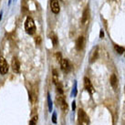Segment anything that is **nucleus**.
<instances>
[{
    "label": "nucleus",
    "instance_id": "obj_1",
    "mask_svg": "<svg viewBox=\"0 0 125 125\" xmlns=\"http://www.w3.org/2000/svg\"><path fill=\"white\" fill-rule=\"evenodd\" d=\"M25 29H26L27 33L29 35H33L36 31V26L35 23H34V20L29 17L27 18V20L25 22Z\"/></svg>",
    "mask_w": 125,
    "mask_h": 125
},
{
    "label": "nucleus",
    "instance_id": "obj_2",
    "mask_svg": "<svg viewBox=\"0 0 125 125\" xmlns=\"http://www.w3.org/2000/svg\"><path fill=\"white\" fill-rule=\"evenodd\" d=\"M8 71V64L3 57H0V74L5 75Z\"/></svg>",
    "mask_w": 125,
    "mask_h": 125
},
{
    "label": "nucleus",
    "instance_id": "obj_3",
    "mask_svg": "<svg viewBox=\"0 0 125 125\" xmlns=\"http://www.w3.org/2000/svg\"><path fill=\"white\" fill-rule=\"evenodd\" d=\"M57 102H58V105L63 111H66L68 110V104H67L66 101L64 100V98L62 96H59L57 98Z\"/></svg>",
    "mask_w": 125,
    "mask_h": 125
},
{
    "label": "nucleus",
    "instance_id": "obj_4",
    "mask_svg": "<svg viewBox=\"0 0 125 125\" xmlns=\"http://www.w3.org/2000/svg\"><path fill=\"white\" fill-rule=\"evenodd\" d=\"M60 67H61V70L64 71V72H69L70 70V61L67 59H62L61 61H60Z\"/></svg>",
    "mask_w": 125,
    "mask_h": 125
},
{
    "label": "nucleus",
    "instance_id": "obj_5",
    "mask_svg": "<svg viewBox=\"0 0 125 125\" xmlns=\"http://www.w3.org/2000/svg\"><path fill=\"white\" fill-rule=\"evenodd\" d=\"M84 87L87 90L88 92H90V94L94 93V88H93V86H92L91 82H90V79H88L87 77L84 78Z\"/></svg>",
    "mask_w": 125,
    "mask_h": 125
},
{
    "label": "nucleus",
    "instance_id": "obj_6",
    "mask_svg": "<svg viewBox=\"0 0 125 125\" xmlns=\"http://www.w3.org/2000/svg\"><path fill=\"white\" fill-rule=\"evenodd\" d=\"M50 6H51V11L54 14H59L60 8L58 0H50Z\"/></svg>",
    "mask_w": 125,
    "mask_h": 125
},
{
    "label": "nucleus",
    "instance_id": "obj_7",
    "mask_svg": "<svg viewBox=\"0 0 125 125\" xmlns=\"http://www.w3.org/2000/svg\"><path fill=\"white\" fill-rule=\"evenodd\" d=\"M79 120L80 123H89V117L83 110L79 111Z\"/></svg>",
    "mask_w": 125,
    "mask_h": 125
},
{
    "label": "nucleus",
    "instance_id": "obj_8",
    "mask_svg": "<svg viewBox=\"0 0 125 125\" xmlns=\"http://www.w3.org/2000/svg\"><path fill=\"white\" fill-rule=\"evenodd\" d=\"M84 45H85V38H84V37H80L76 41L77 50H79V51L81 50L84 48Z\"/></svg>",
    "mask_w": 125,
    "mask_h": 125
},
{
    "label": "nucleus",
    "instance_id": "obj_9",
    "mask_svg": "<svg viewBox=\"0 0 125 125\" xmlns=\"http://www.w3.org/2000/svg\"><path fill=\"white\" fill-rule=\"evenodd\" d=\"M12 70L17 73H18L20 71V64H19V61L17 59H15V58L12 60Z\"/></svg>",
    "mask_w": 125,
    "mask_h": 125
},
{
    "label": "nucleus",
    "instance_id": "obj_10",
    "mask_svg": "<svg viewBox=\"0 0 125 125\" xmlns=\"http://www.w3.org/2000/svg\"><path fill=\"white\" fill-rule=\"evenodd\" d=\"M89 14H90V11H89V7H87V8L83 11V15H82V24H86V23H87L88 19H89Z\"/></svg>",
    "mask_w": 125,
    "mask_h": 125
},
{
    "label": "nucleus",
    "instance_id": "obj_11",
    "mask_svg": "<svg viewBox=\"0 0 125 125\" xmlns=\"http://www.w3.org/2000/svg\"><path fill=\"white\" fill-rule=\"evenodd\" d=\"M111 84L113 89H116L118 86V80H117V77L115 76L114 74H112L111 77Z\"/></svg>",
    "mask_w": 125,
    "mask_h": 125
},
{
    "label": "nucleus",
    "instance_id": "obj_12",
    "mask_svg": "<svg viewBox=\"0 0 125 125\" xmlns=\"http://www.w3.org/2000/svg\"><path fill=\"white\" fill-rule=\"evenodd\" d=\"M52 80H53V82H54L55 84L59 83V74H58V72H57V70H53Z\"/></svg>",
    "mask_w": 125,
    "mask_h": 125
},
{
    "label": "nucleus",
    "instance_id": "obj_13",
    "mask_svg": "<svg viewBox=\"0 0 125 125\" xmlns=\"http://www.w3.org/2000/svg\"><path fill=\"white\" fill-rule=\"evenodd\" d=\"M114 49H115V50L119 53V54H122V53L125 51L124 48H122V47H121V46H118V45H114Z\"/></svg>",
    "mask_w": 125,
    "mask_h": 125
},
{
    "label": "nucleus",
    "instance_id": "obj_14",
    "mask_svg": "<svg viewBox=\"0 0 125 125\" xmlns=\"http://www.w3.org/2000/svg\"><path fill=\"white\" fill-rule=\"evenodd\" d=\"M97 58H98V51H97V49H96V50L93 51L92 54H91V57H90V62H93L94 60L97 59Z\"/></svg>",
    "mask_w": 125,
    "mask_h": 125
},
{
    "label": "nucleus",
    "instance_id": "obj_15",
    "mask_svg": "<svg viewBox=\"0 0 125 125\" xmlns=\"http://www.w3.org/2000/svg\"><path fill=\"white\" fill-rule=\"evenodd\" d=\"M50 38H51V40H52L53 46H54V47H56V46L58 45V38H57V36L52 35V37H51Z\"/></svg>",
    "mask_w": 125,
    "mask_h": 125
},
{
    "label": "nucleus",
    "instance_id": "obj_16",
    "mask_svg": "<svg viewBox=\"0 0 125 125\" xmlns=\"http://www.w3.org/2000/svg\"><path fill=\"white\" fill-rule=\"evenodd\" d=\"M37 122H38V116H34V117L30 120L29 125H36L37 124Z\"/></svg>",
    "mask_w": 125,
    "mask_h": 125
},
{
    "label": "nucleus",
    "instance_id": "obj_17",
    "mask_svg": "<svg viewBox=\"0 0 125 125\" xmlns=\"http://www.w3.org/2000/svg\"><path fill=\"white\" fill-rule=\"evenodd\" d=\"M56 85H57V88H58V91H59L60 94H62L63 93V90H62V86H61V84L59 82V83L56 84Z\"/></svg>",
    "mask_w": 125,
    "mask_h": 125
},
{
    "label": "nucleus",
    "instance_id": "obj_18",
    "mask_svg": "<svg viewBox=\"0 0 125 125\" xmlns=\"http://www.w3.org/2000/svg\"><path fill=\"white\" fill-rule=\"evenodd\" d=\"M49 97H48V101H49V111H51V109H52V103H51V101H50V96H49V94L48 95Z\"/></svg>",
    "mask_w": 125,
    "mask_h": 125
},
{
    "label": "nucleus",
    "instance_id": "obj_19",
    "mask_svg": "<svg viewBox=\"0 0 125 125\" xmlns=\"http://www.w3.org/2000/svg\"><path fill=\"white\" fill-rule=\"evenodd\" d=\"M40 41H41L40 37H37V38H36V43H37V45H39V44H40Z\"/></svg>",
    "mask_w": 125,
    "mask_h": 125
},
{
    "label": "nucleus",
    "instance_id": "obj_20",
    "mask_svg": "<svg viewBox=\"0 0 125 125\" xmlns=\"http://www.w3.org/2000/svg\"><path fill=\"white\" fill-rule=\"evenodd\" d=\"M57 59H58V60H59V62H60V61H61V54H60V53H57Z\"/></svg>",
    "mask_w": 125,
    "mask_h": 125
},
{
    "label": "nucleus",
    "instance_id": "obj_21",
    "mask_svg": "<svg viewBox=\"0 0 125 125\" xmlns=\"http://www.w3.org/2000/svg\"><path fill=\"white\" fill-rule=\"evenodd\" d=\"M103 36H104V33H103V31H102V30H101V33H100V37H101V38H103Z\"/></svg>",
    "mask_w": 125,
    "mask_h": 125
},
{
    "label": "nucleus",
    "instance_id": "obj_22",
    "mask_svg": "<svg viewBox=\"0 0 125 125\" xmlns=\"http://www.w3.org/2000/svg\"><path fill=\"white\" fill-rule=\"evenodd\" d=\"M53 122H56V114H53Z\"/></svg>",
    "mask_w": 125,
    "mask_h": 125
},
{
    "label": "nucleus",
    "instance_id": "obj_23",
    "mask_svg": "<svg viewBox=\"0 0 125 125\" xmlns=\"http://www.w3.org/2000/svg\"><path fill=\"white\" fill-rule=\"evenodd\" d=\"M72 109L73 110L75 109V102H74V101H73V103H72Z\"/></svg>",
    "mask_w": 125,
    "mask_h": 125
}]
</instances>
